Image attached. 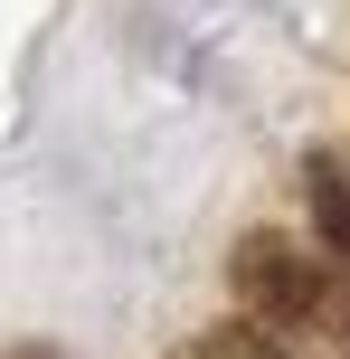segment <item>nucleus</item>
Listing matches in <instances>:
<instances>
[{
	"label": "nucleus",
	"instance_id": "4",
	"mask_svg": "<svg viewBox=\"0 0 350 359\" xmlns=\"http://www.w3.org/2000/svg\"><path fill=\"white\" fill-rule=\"evenodd\" d=\"M10 359H57V350H38V341H29V350H10Z\"/></svg>",
	"mask_w": 350,
	"mask_h": 359
},
{
	"label": "nucleus",
	"instance_id": "2",
	"mask_svg": "<svg viewBox=\"0 0 350 359\" xmlns=\"http://www.w3.org/2000/svg\"><path fill=\"white\" fill-rule=\"evenodd\" d=\"M303 208H313L322 265H332V284H341V341H350V170H341V151H313V161H303Z\"/></svg>",
	"mask_w": 350,
	"mask_h": 359
},
{
	"label": "nucleus",
	"instance_id": "1",
	"mask_svg": "<svg viewBox=\"0 0 350 359\" xmlns=\"http://www.w3.org/2000/svg\"><path fill=\"white\" fill-rule=\"evenodd\" d=\"M227 284H237L246 322H265V331H341L332 265L303 236H284V227H246L237 255H227Z\"/></svg>",
	"mask_w": 350,
	"mask_h": 359
},
{
	"label": "nucleus",
	"instance_id": "3",
	"mask_svg": "<svg viewBox=\"0 0 350 359\" xmlns=\"http://www.w3.org/2000/svg\"><path fill=\"white\" fill-rule=\"evenodd\" d=\"M180 359H284V350L265 341L256 322H227V331H199V341H189Z\"/></svg>",
	"mask_w": 350,
	"mask_h": 359
}]
</instances>
